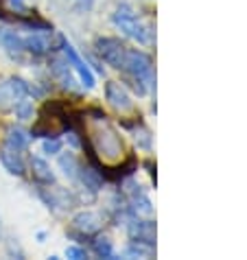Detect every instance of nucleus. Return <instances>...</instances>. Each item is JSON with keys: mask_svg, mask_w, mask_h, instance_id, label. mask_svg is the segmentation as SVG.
<instances>
[{"mask_svg": "<svg viewBox=\"0 0 247 260\" xmlns=\"http://www.w3.org/2000/svg\"><path fill=\"white\" fill-rule=\"evenodd\" d=\"M16 110V116L20 118V120H28V118H33V103L31 101H26V96L20 101V103L13 107Z\"/></svg>", "mask_w": 247, "mask_h": 260, "instance_id": "22", "label": "nucleus"}, {"mask_svg": "<svg viewBox=\"0 0 247 260\" xmlns=\"http://www.w3.org/2000/svg\"><path fill=\"white\" fill-rule=\"evenodd\" d=\"M77 179H81V184L88 188L90 192H99L101 186H103V179L94 169H83V166H79V175Z\"/></svg>", "mask_w": 247, "mask_h": 260, "instance_id": "18", "label": "nucleus"}, {"mask_svg": "<svg viewBox=\"0 0 247 260\" xmlns=\"http://www.w3.org/2000/svg\"><path fill=\"white\" fill-rule=\"evenodd\" d=\"M153 254H156L153 245H149V243H138V241H134V245H129V247L125 249V256H127V258H134V256L151 258Z\"/></svg>", "mask_w": 247, "mask_h": 260, "instance_id": "20", "label": "nucleus"}, {"mask_svg": "<svg viewBox=\"0 0 247 260\" xmlns=\"http://www.w3.org/2000/svg\"><path fill=\"white\" fill-rule=\"evenodd\" d=\"M79 160L72 153H64L61 157H59V169L64 171V175H66L68 179H77V175H79Z\"/></svg>", "mask_w": 247, "mask_h": 260, "instance_id": "19", "label": "nucleus"}, {"mask_svg": "<svg viewBox=\"0 0 247 260\" xmlns=\"http://www.w3.org/2000/svg\"><path fill=\"white\" fill-rule=\"evenodd\" d=\"M129 197H132V206L138 214H151L153 212V206H151V199L147 197V192L142 190V186L132 184L129 186Z\"/></svg>", "mask_w": 247, "mask_h": 260, "instance_id": "13", "label": "nucleus"}, {"mask_svg": "<svg viewBox=\"0 0 247 260\" xmlns=\"http://www.w3.org/2000/svg\"><path fill=\"white\" fill-rule=\"evenodd\" d=\"M3 234H5V230H3V221H0V238H3Z\"/></svg>", "mask_w": 247, "mask_h": 260, "instance_id": "27", "label": "nucleus"}, {"mask_svg": "<svg viewBox=\"0 0 247 260\" xmlns=\"http://www.w3.org/2000/svg\"><path fill=\"white\" fill-rule=\"evenodd\" d=\"M0 46L13 57H20L24 53V38H20L16 31L0 26Z\"/></svg>", "mask_w": 247, "mask_h": 260, "instance_id": "9", "label": "nucleus"}, {"mask_svg": "<svg viewBox=\"0 0 247 260\" xmlns=\"http://www.w3.org/2000/svg\"><path fill=\"white\" fill-rule=\"evenodd\" d=\"M28 92H31V88H28V83L22 81V79H18V77L7 79V81L0 83V110L16 107Z\"/></svg>", "mask_w": 247, "mask_h": 260, "instance_id": "4", "label": "nucleus"}, {"mask_svg": "<svg viewBox=\"0 0 247 260\" xmlns=\"http://www.w3.org/2000/svg\"><path fill=\"white\" fill-rule=\"evenodd\" d=\"M28 140H31V136H28L26 132H22L20 127H9L7 129V147L9 149L24 151L28 147Z\"/></svg>", "mask_w": 247, "mask_h": 260, "instance_id": "15", "label": "nucleus"}, {"mask_svg": "<svg viewBox=\"0 0 247 260\" xmlns=\"http://www.w3.org/2000/svg\"><path fill=\"white\" fill-rule=\"evenodd\" d=\"M66 256L68 258H75V260H81V258H88V254L81 249V247H68L66 249Z\"/></svg>", "mask_w": 247, "mask_h": 260, "instance_id": "25", "label": "nucleus"}, {"mask_svg": "<svg viewBox=\"0 0 247 260\" xmlns=\"http://www.w3.org/2000/svg\"><path fill=\"white\" fill-rule=\"evenodd\" d=\"M31 169H33V177L42 184H53L55 182V175L50 171V166L46 164V160L42 157H31Z\"/></svg>", "mask_w": 247, "mask_h": 260, "instance_id": "17", "label": "nucleus"}, {"mask_svg": "<svg viewBox=\"0 0 247 260\" xmlns=\"http://www.w3.org/2000/svg\"><path fill=\"white\" fill-rule=\"evenodd\" d=\"M72 225H75L79 232H83V234H94V232H99L101 230L103 221H101V216L97 212H79L75 219H72Z\"/></svg>", "mask_w": 247, "mask_h": 260, "instance_id": "11", "label": "nucleus"}, {"mask_svg": "<svg viewBox=\"0 0 247 260\" xmlns=\"http://www.w3.org/2000/svg\"><path fill=\"white\" fill-rule=\"evenodd\" d=\"M85 129H88V136H90L92 151L97 153V157L103 164L114 166V164L125 160V144H122V138L105 116L97 114V116L88 118Z\"/></svg>", "mask_w": 247, "mask_h": 260, "instance_id": "1", "label": "nucleus"}, {"mask_svg": "<svg viewBox=\"0 0 247 260\" xmlns=\"http://www.w3.org/2000/svg\"><path fill=\"white\" fill-rule=\"evenodd\" d=\"M40 194L46 201V206L53 208V210H70L75 206V197L64 188H48V190H42Z\"/></svg>", "mask_w": 247, "mask_h": 260, "instance_id": "8", "label": "nucleus"}, {"mask_svg": "<svg viewBox=\"0 0 247 260\" xmlns=\"http://www.w3.org/2000/svg\"><path fill=\"white\" fill-rule=\"evenodd\" d=\"M48 48H50V40L46 33H33L28 38H24V50H28V53L44 55L48 53Z\"/></svg>", "mask_w": 247, "mask_h": 260, "instance_id": "14", "label": "nucleus"}, {"mask_svg": "<svg viewBox=\"0 0 247 260\" xmlns=\"http://www.w3.org/2000/svg\"><path fill=\"white\" fill-rule=\"evenodd\" d=\"M0 162H3V166L11 175H24V162H22V157H20V151L5 147L0 151Z\"/></svg>", "mask_w": 247, "mask_h": 260, "instance_id": "12", "label": "nucleus"}, {"mask_svg": "<svg viewBox=\"0 0 247 260\" xmlns=\"http://www.w3.org/2000/svg\"><path fill=\"white\" fill-rule=\"evenodd\" d=\"M9 5H11L16 11H24V0H9Z\"/></svg>", "mask_w": 247, "mask_h": 260, "instance_id": "26", "label": "nucleus"}, {"mask_svg": "<svg viewBox=\"0 0 247 260\" xmlns=\"http://www.w3.org/2000/svg\"><path fill=\"white\" fill-rule=\"evenodd\" d=\"M129 236L138 243L153 245L156 241V225L151 221H132L129 223Z\"/></svg>", "mask_w": 247, "mask_h": 260, "instance_id": "10", "label": "nucleus"}, {"mask_svg": "<svg viewBox=\"0 0 247 260\" xmlns=\"http://www.w3.org/2000/svg\"><path fill=\"white\" fill-rule=\"evenodd\" d=\"M42 151H44L46 155H55L61 151V142L59 140H44L42 142Z\"/></svg>", "mask_w": 247, "mask_h": 260, "instance_id": "23", "label": "nucleus"}, {"mask_svg": "<svg viewBox=\"0 0 247 260\" xmlns=\"http://www.w3.org/2000/svg\"><path fill=\"white\" fill-rule=\"evenodd\" d=\"M53 75L59 79L64 88H75V77H72V72H70V63L66 59H53Z\"/></svg>", "mask_w": 247, "mask_h": 260, "instance_id": "16", "label": "nucleus"}, {"mask_svg": "<svg viewBox=\"0 0 247 260\" xmlns=\"http://www.w3.org/2000/svg\"><path fill=\"white\" fill-rule=\"evenodd\" d=\"M120 70H125L132 81L136 85L138 94H147L153 85L156 77H153V63H151L149 55L142 53V50H129L125 53V59H122Z\"/></svg>", "mask_w": 247, "mask_h": 260, "instance_id": "2", "label": "nucleus"}, {"mask_svg": "<svg viewBox=\"0 0 247 260\" xmlns=\"http://www.w3.org/2000/svg\"><path fill=\"white\" fill-rule=\"evenodd\" d=\"M114 24L118 26L120 31L127 35V38L140 42V44H151V42H153V31H151V26L140 22L129 5H120L118 9H116V13H114Z\"/></svg>", "mask_w": 247, "mask_h": 260, "instance_id": "3", "label": "nucleus"}, {"mask_svg": "<svg viewBox=\"0 0 247 260\" xmlns=\"http://www.w3.org/2000/svg\"><path fill=\"white\" fill-rule=\"evenodd\" d=\"M105 99H107V103H110L116 112H120V114H125V112H132L134 110V101L132 96L127 94V90L122 88L120 83H116V81H110L105 85Z\"/></svg>", "mask_w": 247, "mask_h": 260, "instance_id": "7", "label": "nucleus"}, {"mask_svg": "<svg viewBox=\"0 0 247 260\" xmlns=\"http://www.w3.org/2000/svg\"><path fill=\"white\" fill-rule=\"evenodd\" d=\"M94 251H97V256H103V258H114V249H112V243H110V238H97L94 241Z\"/></svg>", "mask_w": 247, "mask_h": 260, "instance_id": "21", "label": "nucleus"}, {"mask_svg": "<svg viewBox=\"0 0 247 260\" xmlns=\"http://www.w3.org/2000/svg\"><path fill=\"white\" fill-rule=\"evenodd\" d=\"M97 50H99V55L103 57L105 63H110V66L120 70L122 59H125V53H127V46L122 44V42L114 40V38H101V40H97Z\"/></svg>", "mask_w": 247, "mask_h": 260, "instance_id": "5", "label": "nucleus"}, {"mask_svg": "<svg viewBox=\"0 0 247 260\" xmlns=\"http://www.w3.org/2000/svg\"><path fill=\"white\" fill-rule=\"evenodd\" d=\"M70 5L75 7L77 11H81V13H85V11H90L92 7H94V0H70Z\"/></svg>", "mask_w": 247, "mask_h": 260, "instance_id": "24", "label": "nucleus"}, {"mask_svg": "<svg viewBox=\"0 0 247 260\" xmlns=\"http://www.w3.org/2000/svg\"><path fill=\"white\" fill-rule=\"evenodd\" d=\"M61 48H64V55H66V61L72 66V70H75L77 75H79L81 83L85 85V88H94V75H92V70H90L88 63H85L81 57H79V53L75 50V46H72L70 42L61 40Z\"/></svg>", "mask_w": 247, "mask_h": 260, "instance_id": "6", "label": "nucleus"}]
</instances>
